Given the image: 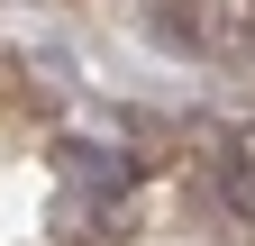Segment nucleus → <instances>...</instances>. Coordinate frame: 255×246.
Returning a JSON list of instances; mask_svg holds the SVG:
<instances>
[{
	"label": "nucleus",
	"instance_id": "1",
	"mask_svg": "<svg viewBox=\"0 0 255 246\" xmlns=\"http://www.w3.org/2000/svg\"><path fill=\"white\" fill-rule=\"evenodd\" d=\"M228 201H237V210H255V173H246V164L228 173Z\"/></svg>",
	"mask_w": 255,
	"mask_h": 246
}]
</instances>
